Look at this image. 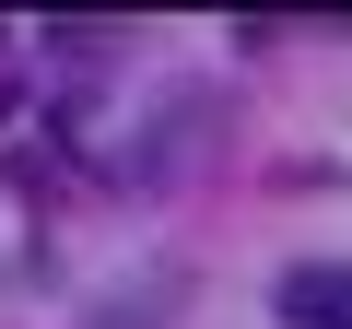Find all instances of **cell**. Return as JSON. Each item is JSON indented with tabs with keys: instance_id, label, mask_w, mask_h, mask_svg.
<instances>
[{
	"instance_id": "cell-1",
	"label": "cell",
	"mask_w": 352,
	"mask_h": 329,
	"mask_svg": "<svg viewBox=\"0 0 352 329\" xmlns=\"http://www.w3.org/2000/svg\"><path fill=\"white\" fill-rule=\"evenodd\" d=\"M270 306H282L294 329H352V270H340V259H294Z\"/></svg>"
}]
</instances>
